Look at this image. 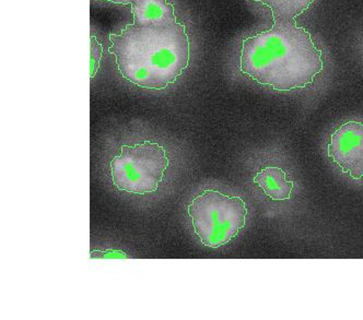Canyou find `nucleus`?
Wrapping results in <instances>:
<instances>
[{
  "label": "nucleus",
  "instance_id": "f257e3e1",
  "mask_svg": "<svg viewBox=\"0 0 363 320\" xmlns=\"http://www.w3.org/2000/svg\"><path fill=\"white\" fill-rule=\"evenodd\" d=\"M274 25L245 38L240 69L262 86L288 92L313 84L323 70L322 50L296 18L272 12Z\"/></svg>",
  "mask_w": 363,
  "mask_h": 320
},
{
  "label": "nucleus",
  "instance_id": "f03ea898",
  "mask_svg": "<svg viewBox=\"0 0 363 320\" xmlns=\"http://www.w3.org/2000/svg\"><path fill=\"white\" fill-rule=\"evenodd\" d=\"M110 41L108 52L121 74L140 88L163 90L189 67V38L183 24H129Z\"/></svg>",
  "mask_w": 363,
  "mask_h": 320
},
{
  "label": "nucleus",
  "instance_id": "7ed1b4c3",
  "mask_svg": "<svg viewBox=\"0 0 363 320\" xmlns=\"http://www.w3.org/2000/svg\"><path fill=\"white\" fill-rule=\"evenodd\" d=\"M195 233L205 246L219 248L245 227L247 208L241 197L213 189L203 190L187 208Z\"/></svg>",
  "mask_w": 363,
  "mask_h": 320
},
{
  "label": "nucleus",
  "instance_id": "20e7f679",
  "mask_svg": "<svg viewBox=\"0 0 363 320\" xmlns=\"http://www.w3.org/2000/svg\"><path fill=\"white\" fill-rule=\"evenodd\" d=\"M169 164L167 150L152 140L134 146L123 144L120 156L111 161L113 184L130 194H153L162 183Z\"/></svg>",
  "mask_w": 363,
  "mask_h": 320
},
{
  "label": "nucleus",
  "instance_id": "39448f33",
  "mask_svg": "<svg viewBox=\"0 0 363 320\" xmlns=\"http://www.w3.org/2000/svg\"><path fill=\"white\" fill-rule=\"evenodd\" d=\"M328 154L342 173L363 179V122H347L330 136Z\"/></svg>",
  "mask_w": 363,
  "mask_h": 320
},
{
  "label": "nucleus",
  "instance_id": "423d86ee",
  "mask_svg": "<svg viewBox=\"0 0 363 320\" xmlns=\"http://www.w3.org/2000/svg\"><path fill=\"white\" fill-rule=\"evenodd\" d=\"M134 23L138 25H171L177 23L174 7L167 0H136L132 5Z\"/></svg>",
  "mask_w": 363,
  "mask_h": 320
},
{
  "label": "nucleus",
  "instance_id": "0eeeda50",
  "mask_svg": "<svg viewBox=\"0 0 363 320\" xmlns=\"http://www.w3.org/2000/svg\"><path fill=\"white\" fill-rule=\"evenodd\" d=\"M254 183L272 201H286L291 198L294 182L279 166H266L254 177Z\"/></svg>",
  "mask_w": 363,
  "mask_h": 320
},
{
  "label": "nucleus",
  "instance_id": "6e6552de",
  "mask_svg": "<svg viewBox=\"0 0 363 320\" xmlns=\"http://www.w3.org/2000/svg\"><path fill=\"white\" fill-rule=\"evenodd\" d=\"M269 8L272 12H278L280 15L298 17L308 9L314 0H255Z\"/></svg>",
  "mask_w": 363,
  "mask_h": 320
},
{
  "label": "nucleus",
  "instance_id": "1a4fd4ad",
  "mask_svg": "<svg viewBox=\"0 0 363 320\" xmlns=\"http://www.w3.org/2000/svg\"><path fill=\"white\" fill-rule=\"evenodd\" d=\"M90 78L94 79L100 67L101 58H102V46L99 43L96 36L90 38Z\"/></svg>",
  "mask_w": 363,
  "mask_h": 320
},
{
  "label": "nucleus",
  "instance_id": "9d476101",
  "mask_svg": "<svg viewBox=\"0 0 363 320\" xmlns=\"http://www.w3.org/2000/svg\"><path fill=\"white\" fill-rule=\"evenodd\" d=\"M91 258H127V256L124 251L108 249V251H91Z\"/></svg>",
  "mask_w": 363,
  "mask_h": 320
},
{
  "label": "nucleus",
  "instance_id": "9b49d317",
  "mask_svg": "<svg viewBox=\"0 0 363 320\" xmlns=\"http://www.w3.org/2000/svg\"><path fill=\"white\" fill-rule=\"evenodd\" d=\"M108 1H113V3L124 4V5H133L136 0H108Z\"/></svg>",
  "mask_w": 363,
  "mask_h": 320
}]
</instances>
